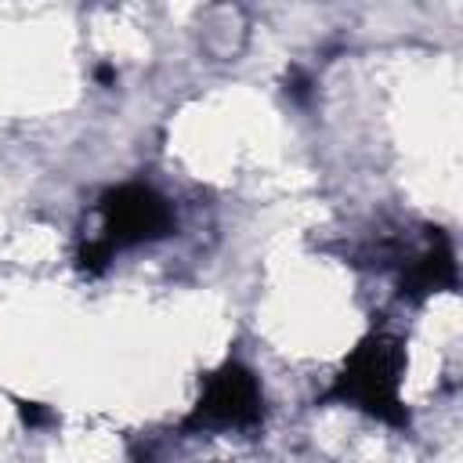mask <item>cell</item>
I'll list each match as a JSON object with an SVG mask.
<instances>
[{"label": "cell", "instance_id": "obj_3", "mask_svg": "<svg viewBox=\"0 0 463 463\" xmlns=\"http://www.w3.org/2000/svg\"><path fill=\"white\" fill-rule=\"evenodd\" d=\"M264 412L260 387L250 369L242 365H224L206 380V391L195 405V412L184 420V430L199 427H250Z\"/></svg>", "mask_w": 463, "mask_h": 463}, {"label": "cell", "instance_id": "obj_1", "mask_svg": "<svg viewBox=\"0 0 463 463\" xmlns=\"http://www.w3.org/2000/svg\"><path fill=\"white\" fill-rule=\"evenodd\" d=\"M398 380H402V344L387 333H373L347 358L329 398L354 402L365 412L402 427V423H409V416L398 402Z\"/></svg>", "mask_w": 463, "mask_h": 463}, {"label": "cell", "instance_id": "obj_2", "mask_svg": "<svg viewBox=\"0 0 463 463\" xmlns=\"http://www.w3.org/2000/svg\"><path fill=\"white\" fill-rule=\"evenodd\" d=\"M101 221H105V235L83 250V264L90 260V268H101L116 246L148 242V239H163L174 232L170 203L145 184H123V188L105 192Z\"/></svg>", "mask_w": 463, "mask_h": 463}]
</instances>
